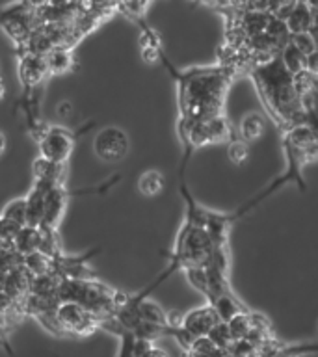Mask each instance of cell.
I'll return each instance as SVG.
<instances>
[{"instance_id": "cell-13", "label": "cell", "mask_w": 318, "mask_h": 357, "mask_svg": "<svg viewBox=\"0 0 318 357\" xmlns=\"http://www.w3.org/2000/svg\"><path fill=\"white\" fill-rule=\"evenodd\" d=\"M262 132H264V117L259 112H251V114L242 117L236 136L245 144H250V142L261 138Z\"/></svg>"}, {"instance_id": "cell-1", "label": "cell", "mask_w": 318, "mask_h": 357, "mask_svg": "<svg viewBox=\"0 0 318 357\" xmlns=\"http://www.w3.org/2000/svg\"><path fill=\"white\" fill-rule=\"evenodd\" d=\"M160 61L177 82L179 121L177 132H184L190 125L209 121L223 116V100L229 84L236 75L231 66L192 67L188 71H179L169 63L166 52H160Z\"/></svg>"}, {"instance_id": "cell-4", "label": "cell", "mask_w": 318, "mask_h": 357, "mask_svg": "<svg viewBox=\"0 0 318 357\" xmlns=\"http://www.w3.org/2000/svg\"><path fill=\"white\" fill-rule=\"evenodd\" d=\"M54 318L60 326L63 337H86L91 335L97 328V318L88 312L84 307L71 303V301H61L54 311Z\"/></svg>"}, {"instance_id": "cell-28", "label": "cell", "mask_w": 318, "mask_h": 357, "mask_svg": "<svg viewBox=\"0 0 318 357\" xmlns=\"http://www.w3.org/2000/svg\"><path fill=\"white\" fill-rule=\"evenodd\" d=\"M6 145H8V139H6V134L0 130V156L6 153Z\"/></svg>"}, {"instance_id": "cell-23", "label": "cell", "mask_w": 318, "mask_h": 357, "mask_svg": "<svg viewBox=\"0 0 318 357\" xmlns=\"http://www.w3.org/2000/svg\"><path fill=\"white\" fill-rule=\"evenodd\" d=\"M227 156L233 164H244V162L248 160V156H250V144H245V142H242V139L236 136V138H233L229 142Z\"/></svg>"}, {"instance_id": "cell-22", "label": "cell", "mask_w": 318, "mask_h": 357, "mask_svg": "<svg viewBox=\"0 0 318 357\" xmlns=\"http://www.w3.org/2000/svg\"><path fill=\"white\" fill-rule=\"evenodd\" d=\"M184 273L186 278L192 283L195 290H199L201 294L209 296V279H206V272L203 266H192V268H184Z\"/></svg>"}, {"instance_id": "cell-2", "label": "cell", "mask_w": 318, "mask_h": 357, "mask_svg": "<svg viewBox=\"0 0 318 357\" xmlns=\"http://www.w3.org/2000/svg\"><path fill=\"white\" fill-rule=\"evenodd\" d=\"M251 80L255 82L257 93L261 97L262 105L266 108L268 116L273 117L281 132L296 127V125H311L305 114L300 108V99L292 86V75L287 73L279 56L272 58L266 63L248 69Z\"/></svg>"}, {"instance_id": "cell-20", "label": "cell", "mask_w": 318, "mask_h": 357, "mask_svg": "<svg viewBox=\"0 0 318 357\" xmlns=\"http://www.w3.org/2000/svg\"><path fill=\"white\" fill-rule=\"evenodd\" d=\"M206 339L211 340L216 350H229V346L233 344V339H231V333H229L227 324L218 322L214 328L209 331Z\"/></svg>"}, {"instance_id": "cell-5", "label": "cell", "mask_w": 318, "mask_h": 357, "mask_svg": "<svg viewBox=\"0 0 318 357\" xmlns=\"http://www.w3.org/2000/svg\"><path fill=\"white\" fill-rule=\"evenodd\" d=\"M95 155L103 162L114 164V162L123 160L128 155L130 149V139L128 134L119 127H106L97 132L93 139Z\"/></svg>"}, {"instance_id": "cell-30", "label": "cell", "mask_w": 318, "mask_h": 357, "mask_svg": "<svg viewBox=\"0 0 318 357\" xmlns=\"http://www.w3.org/2000/svg\"><path fill=\"white\" fill-rule=\"evenodd\" d=\"M245 357H261L257 351H253V354H250V356H245Z\"/></svg>"}, {"instance_id": "cell-24", "label": "cell", "mask_w": 318, "mask_h": 357, "mask_svg": "<svg viewBox=\"0 0 318 357\" xmlns=\"http://www.w3.org/2000/svg\"><path fill=\"white\" fill-rule=\"evenodd\" d=\"M214 354H216V348L206 337H197L190 346V350L186 351L188 357H214Z\"/></svg>"}, {"instance_id": "cell-29", "label": "cell", "mask_w": 318, "mask_h": 357, "mask_svg": "<svg viewBox=\"0 0 318 357\" xmlns=\"http://www.w3.org/2000/svg\"><path fill=\"white\" fill-rule=\"evenodd\" d=\"M6 95V86H4V78L0 75V99H4Z\"/></svg>"}, {"instance_id": "cell-14", "label": "cell", "mask_w": 318, "mask_h": 357, "mask_svg": "<svg viewBox=\"0 0 318 357\" xmlns=\"http://www.w3.org/2000/svg\"><path fill=\"white\" fill-rule=\"evenodd\" d=\"M279 60H281L283 67L287 69V73H290V75H296V73H300L305 69V56L301 54L300 50L296 49L290 41L285 45L283 49H281V52H279Z\"/></svg>"}, {"instance_id": "cell-10", "label": "cell", "mask_w": 318, "mask_h": 357, "mask_svg": "<svg viewBox=\"0 0 318 357\" xmlns=\"http://www.w3.org/2000/svg\"><path fill=\"white\" fill-rule=\"evenodd\" d=\"M128 301L136 305V312H138V317L142 322L156 326V328H169V326H167V312L164 311L158 303H155L153 300H147V298L139 301H132L130 300V296H128Z\"/></svg>"}, {"instance_id": "cell-19", "label": "cell", "mask_w": 318, "mask_h": 357, "mask_svg": "<svg viewBox=\"0 0 318 357\" xmlns=\"http://www.w3.org/2000/svg\"><path fill=\"white\" fill-rule=\"evenodd\" d=\"M292 86H294L298 99L303 97V95L317 93V75L307 71V69L296 73V75H292Z\"/></svg>"}, {"instance_id": "cell-26", "label": "cell", "mask_w": 318, "mask_h": 357, "mask_svg": "<svg viewBox=\"0 0 318 357\" xmlns=\"http://www.w3.org/2000/svg\"><path fill=\"white\" fill-rule=\"evenodd\" d=\"M8 333H10V329L8 328H0V346H2V348H6V350H8V354H13V350H11V346H10V342H8Z\"/></svg>"}, {"instance_id": "cell-11", "label": "cell", "mask_w": 318, "mask_h": 357, "mask_svg": "<svg viewBox=\"0 0 318 357\" xmlns=\"http://www.w3.org/2000/svg\"><path fill=\"white\" fill-rule=\"evenodd\" d=\"M43 58H45V66H47L49 77H54V75H66V73L75 69V58H73L71 50L52 49L49 50Z\"/></svg>"}, {"instance_id": "cell-9", "label": "cell", "mask_w": 318, "mask_h": 357, "mask_svg": "<svg viewBox=\"0 0 318 357\" xmlns=\"http://www.w3.org/2000/svg\"><path fill=\"white\" fill-rule=\"evenodd\" d=\"M33 177L41 183L52 184V186H63V178L67 173V164H54L38 156L32 166Z\"/></svg>"}, {"instance_id": "cell-18", "label": "cell", "mask_w": 318, "mask_h": 357, "mask_svg": "<svg viewBox=\"0 0 318 357\" xmlns=\"http://www.w3.org/2000/svg\"><path fill=\"white\" fill-rule=\"evenodd\" d=\"M166 186V181H164V175L156 169H149L145 172L138 181L139 192L147 197H153V195H158Z\"/></svg>"}, {"instance_id": "cell-27", "label": "cell", "mask_w": 318, "mask_h": 357, "mask_svg": "<svg viewBox=\"0 0 318 357\" xmlns=\"http://www.w3.org/2000/svg\"><path fill=\"white\" fill-rule=\"evenodd\" d=\"M144 357H167V356H166V354H164V351L160 350V348H156V346L153 344L149 348V351H147V354H145Z\"/></svg>"}, {"instance_id": "cell-8", "label": "cell", "mask_w": 318, "mask_h": 357, "mask_svg": "<svg viewBox=\"0 0 318 357\" xmlns=\"http://www.w3.org/2000/svg\"><path fill=\"white\" fill-rule=\"evenodd\" d=\"M52 188V184L41 183V181H33L32 190L28 192L24 197L26 203V225L28 227L38 229L43 222V208H45V194L47 190Z\"/></svg>"}, {"instance_id": "cell-16", "label": "cell", "mask_w": 318, "mask_h": 357, "mask_svg": "<svg viewBox=\"0 0 318 357\" xmlns=\"http://www.w3.org/2000/svg\"><path fill=\"white\" fill-rule=\"evenodd\" d=\"M22 268L26 270L30 278H39V275L52 272V261L49 257H45L43 253L36 251V253L22 257Z\"/></svg>"}, {"instance_id": "cell-12", "label": "cell", "mask_w": 318, "mask_h": 357, "mask_svg": "<svg viewBox=\"0 0 318 357\" xmlns=\"http://www.w3.org/2000/svg\"><path fill=\"white\" fill-rule=\"evenodd\" d=\"M11 248L21 257L36 253L39 250V229L28 227V225L19 229V233L15 234V238L11 242Z\"/></svg>"}, {"instance_id": "cell-6", "label": "cell", "mask_w": 318, "mask_h": 357, "mask_svg": "<svg viewBox=\"0 0 318 357\" xmlns=\"http://www.w3.org/2000/svg\"><path fill=\"white\" fill-rule=\"evenodd\" d=\"M218 322L220 320H218L214 309L209 303H205V305L195 307L190 312L183 314L181 328H184L194 339H197V337H206Z\"/></svg>"}, {"instance_id": "cell-21", "label": "cell", "mask_w": 318, "mask_h": 357, "mask_svg": "<svg viewBox=\"0 0 318 357\" xmlns=\"http://www.w3.org/2000/svg\"><path fill=\"white\" fill-rule=\"evenodd\" d=\"M289 41L294 45L296 49L300 50L301 54L311 56L317 52V41L312 38L311 32H303V33H290Z\"/></svg>"}, {"instance_id": "cell-17", "label": "cell", "mask_w": 318, "mask_h": 357, "mask_svg": "<svg viewBox=\"0 0 318 357\" xmlns=\"http://www.w3.org/2000/svg\"><path fill=\"white\" fill-rule=\"evenodd\" d=\"M0 220H6V222L13 223V225L24 227L26 225V203H24V197L11 199L4 206V211L0 214Z\"/></svg>"}, {"instance_id": "cell-25", "label": "cell", "mask_w": 318, "mask_h": 357, "mask_svg": "<svg viewBox=\"0 0 318 357\" xmlns=\"http://www.w3.org/2000/svg\"><path fill=\"white\" fill-rule=\"evenodd\" d=\"M56 116L60 117V119H67V117L73 116V105L69 102V100H61V102H58V106H56Z\"/></svg>"}, {"instance_id": "cell-15", "label": "cell", "mask_w": 318, "mask_h": 357, "mask_svg": "<svg viewBox=\"0 0 318 357\" xmlns=\"http://www.w3.org/2000/svg\"><path fill=\"white\" fill-rule=\"evenodd\" d=\"M251 328H253V311L238 312L227 320V329L233 340H244Z\"/></svg>"}, {"instance_id": "cell-7", "label": "cell", "mask_w": 318, "mask_h": 357, "mask_svg": "<svg viewBox=\"0 0 318 357\" xmlns=\"http://www.w3.org/2000/svg\"><path fill=\"white\" fill-rule=\"evenodd\" d=\"M285 26L289 33H312V28L317 26V6L311 2H294Z\"/></svg>"}, {"instance_id": "cell-3", "label": "cell", "mask_w": 318, "mask_h": 357, "mask_svg": "<svg viewBox=\"0 0 318 357\" xmlns=\"http://www.w3.org/2000/svg\"><path fill=\"white\" fill-rule=\"evenodd\" d=\"M89 127H93V123H88L80 130H71V128L61 127V125H47L41 136L36 139L39 147V156L45 160L54 162V164H67V160L71 158L78 136L84 130H88Z\"/></svg>"}]
</instances>
